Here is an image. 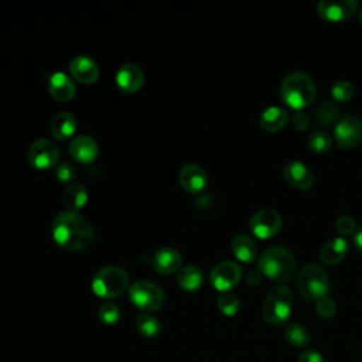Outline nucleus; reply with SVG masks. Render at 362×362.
<instances>
[{
    "label": "nucleus",
    "instance_id": "f257e3e1",
    "mask_svg": "<svg viewBox=\"0 0 362 362\" xmlns=\"http://www.w3.org/2000/svg\"><path fill=\"white\" fill-rule=\"evenodd\" d=\"M51 235L55 243L68 252H81L93 242L92 225L76 212H61L51 223Z\"/></svg>",
    "mask_w": 362,
    "mask_h": 362
},
{
    "label": "nucleus",
    "instance_id": "f03ea898",
    "mask_svg": "<svg viewBox=\"0 0 362 362\" xmlns=\"http://www.w3.org/2000/svg\"><path fill=\"white\" fill-rule=\"evenodd\" d=\"M259 269L267 279L284 283L293 277L296 272V260L288 249L283 246H272L262 252Z\"/></svg>",
    "mask_w": 362,
    "mask_h": 362
},
{
    "label": "nucleus",
    "instance_id": "7ed1b4c3",
    "mask_svg": "<svg viewBox=\"0 0 362 362\" xmlns=\"http://www.w3.org/2000/svg\"><path fill=\"white\" fill-rule=\"evenodd\" d=\"M315 85L304 72L288 74L280 86V98L291 109H304L315 99Z\"/></svg>",
    "mask_w": 362,
    "mask_h": 362
},
{
    "label": "nucleus",
    "instance_id": "20e7f679",
    "mask_svg": "<svg viewBox=\"0 0 362 362\" xmlns=\"http://www.w3.org/2000/svg\"><path fill=\"white\" fill-rule=\"evenodd\" d=\"M293 308V294L284 284H276L266 296L263 304V318L273 325H283L288 321Z\"/></svg>",
    "mask_w": 362,
    "mask_h": 362
},
{
    "label": "nucleus",
    "instance_id": "39448f33",
    "mask_svg": "<svg viewBox=\"0 0 362 362\" xmlns=\"http://www.w3.org/2000/svg\"><path fill=\"white\" fill-rule=\"evenodd\" d=\"M129 286V276L123 267L106 266L100 269L92 279L93 293L105 300L122 296Z\"/></svg>",
    "mask_w": 362,
    "mask_h": 362
},
{
    "label": "nucleus",
    "instance_id": "423d86ee",
    "mask_svg": "<svg viewBox=\"0 0 362 362\" xmlns=\"http://www.w3.org/2000/svg\"><path fill=\"white\" fill-rule=\"evenodd\" d=\"M297 290L305 300H318L329 291V279L325 270L318 264H307L301 269L297 279Z\"/></svg>",
    "mask_w": 362,
    "mask_h": 362
},
{
    "label": "nucleus",
    "instance_id": "0eeeda50",
    "mask_svg": "<svg viewBox=\"0 0 362 362\" xmlns=\"http://www.w3.org/2000/svg\"><path fill=\"white\" fill-rule=\"evenodd\" d=\"M130 301L143 311H156L164 303V291L148 280H137L129 288Z\"/></svg>",
    "mask_w": 362,
    "mask_h": 362
},
{
    "label": "nucleus",
    "instance_id": "6e6552de",
    "mask_svg": "<svg viewBox=\"0 0 362 362\" xmlns=\"http://www.w3.org/2000/svg\"><path fill=\"white\" fill-rule=\"evenodd\" d=\"M59 158L58 146L48 139L35 140L27 151V160L37 170H49L57 165Z\"/></svg>",
    "mask_w": 362,
    "mask_h": 362
},
{
    "label": "nucleus",
    "instance_id": "1a4fd4ad",
    "mask_svg": "<svg viewBox=\"0 0 362 362\" xmlns=\"http://www.w3.org/2000/svg\"><path fill=\"white\" fill-rule=\"evenodd\" d=\"M334 137L339 147L354 148L362 143V120L355 115H346L335 123Z\"/></svg>",
    "mask_w": 362,
    "mask_h": 362
},
{
    "label": "nucleus",
    "instance_id": "9d476101",
    "mask_svg": "<svg viewBox=\"0 0 362 362\" xmlns=\"http://www.w3.org/2000/svg\"><path fill=\"white\" fill-rule=\"evenodd\" d=\"M283 219L274 209H260L249 221L252 233L260 239H267L280 232Z\"/></svg>",
    "mask_w": 362,
    "mask_h": 362
},
{
    "label": "nucleus",
    "instance_id": "9b49d317",
    "mask_svg": "<svg viewBox=\"0 0 362 362\" xmlns=\"http://www.w3.org/2000/svg\"><path fill=\"white\" fill-rule=\"evenodd\" d=\"M240 279H242V270L238 266V263L232 260H225L216 264L209 276L211 284L218 291H223V293L233 288L240 281Z\"/></svg>",
    "mask_w": 362,
    "mask_h": 362
},
{
    "label": "nucleus",
    "instance_id": "f8f14e48",
    "mask_svg": "<svg viewBox=\"0 0 362 362\" xmlns=\"http://www.w3.org/2000/svg\"><path fill=\"white\" fill-rule=\"evenodd\" d=\"M358 10V1L355 0H341L329 1L321 0L317 4V11L320 17L328 23H341L348 20Z\"/></svg>",
    "mask_w": 362,
    "mask_h": 362
},
{
    "label": "nucleus",
    "instance_id": "ddd939ff",
    "mask_svg": "<svg viewBox=\"0 0 362 362\" xmlns=\"http://www.w3.org/2000/svg\"><path fill=\"white\" fill-rule=\"evenodd\" d=\"M178 181L187 192L198 194L205 189L208 177H206L205 170L201 165L189 163V164H185L181 167L180 174H178Z\"/></svg>",
    "mask_w": 362,
    "mask_h": 362
},
{
    "label": "nucleus",
    "instance_id": "4468645a",
    "mask_svg": "<svg viewBox=\"0 0 362 362\" xmlns=\"http://www.w3.org/2000/svg\"><path fill=\"white\" fill-rule=\"evenodd\" d=\"M69 154L71 157L82 164L93 163L99 154L98 143L86 134L76 136L69 144Z\"/></svg>",
    "mask_w": 362,
    "mask_h": 362
},
{
    "label": "nucleus",
    "instance_id": "2eb2a0df",
    "mask_svg": "<svg viewBox=\"0 0 362 362\" xmlns=\"http://www.w3.org/2000/svg\"><path fill=\"white\" fill-rule=\"evenodd\" d=\"M69 72L78 82L82 83H93L99 79L98 64L86 55L74 57L69 62Z\"/></svg>",
    "mask_w": 362,
    "mask_h": 362
},
{
    "label": "nucleus",
    "instance_id": "dca6fc26",
    "mask_svg": "<svg viewBox=\"0 0 362 362\" xmlns=\"http://www.w3.org/2000/svg\"><path fill=\"white\" fill-rule=\"evenodd\" d=\"M116 85L127 93H134L143 86L144 75L136 64H123L116 72Z\"/></svg>",
    "mask_w": 362,
    "mask_h": 362
},
{
    "label": "nucleus",
    "instance_id": "f3484780",
    "mask_svg": "<svg viewBox=\"0 0 362 362\" xmlns=\"http://www.w3.org/2000/svg\"><path fill=\"white\" fill-rule=\"evenodd\" d=\"M181 255L174 247H161L153 256V267L160 274H174L181 269Z\"/></svg>",
    "mask_w": 362,
    "mask_h": 362
},
{
    "label": "nucleus",
    "instance_id": "a211bd4d",
    "mask_svg": "<svg viewBox=\"0 0 362 362\" xmlns=\"http://www.w3.org/2000/svg\"><path fill=\"white\" fill-rule=\"evenodd\" d=\"M284 180L294 188L305 191L314 184V177L311 171L300 161H290L283 170Z\"/></svg>",
    "mask_w": 362,
    "mask_h": 362
},
{
    "label": "nucleus",
    "instance_id": "6ab92c4d",
    "mask_svg": "<svg viewBox=\"0 0 362 362\" xmlns=\"http://www.w3.org/2000/svg\"><path fill=\"white\" fill-rule=\"evenodd\" d=\"M48 90L58 102H66L75 95V83L65 72H54L48 81Z\"/></svg>",
    "mask_w": 362,
    "mask_h": 362
},
{
    "label": "nucleus",
    "instance_id": "aec40b11",
    "mask_svg": "<svg viewBox=\"0 0 362 362\" xmlns=\"http://www.w3.org/2000/svg\"><path fill=\"white\" fill-rule=\"evenodd\" d=\"M49 130L57 140H65L75 133L76 119L69 112H58L51 119Z\"/></svg>",
    "mask_w": 362,
    "mask_h": 362
},
{
    "label": "nucleus",
    "instance_id": "412c9836",
    "mask_svg": "<svg viewBox=\"0 0 362 362\" xmlns=\"http://www.w3.org/2000/svg\"><path fill=\"white\" fill-rule=\"evenodd\" d=\"M288 122V113L286 109L279 106L267 107L262 112L259 117V124L266 132H279Z\"/></svg>",
    "mask_w": 362,
    "mask_h": 362
},
{
    "label": "nucleus",
    "instance_id": "4be33fe9",
    "mask_svg": "<svg viewBox=\"0 0 362 362\" xmlns=\"http://www.w3.org/2000/svg\"><path fill=\"white\" fill-rule=\"evenodd\" d=\"M235 257L243 263H252L257 257V246L247 235H236L230 242Z\"/></svg>",
    "mask_w": 362,
    "mask_h": 362
},
{
    "label": "nucleus",
    "instance_id": "5701e85b",
    "mask_svg": "<svg viewBox=\"0 0 362 362\" xmlns=\"http://www.w3.org/2000/svg\"><path fill=\"white\" fill-rule=\"evenodd\" d=\"M62 202L69 212H78L88 202V191L79 182L69 184L62 192Z\"/></svg>",
    "mask_w": 362,
    "mask_h": 362
},
{
    "label": "nucleus",
    "instance_id": "b1692460",
    "mask_svg": "<svg viewBox=\"0 0 362 362\" xmlns=\"http://www.w3.org/2000/svg\"><path fill=\"white\" fill-rule=\"evenodd\" d=\"M346 253H348V242L344 238H334L322 246L320 252V257L325 264L334 266L339 263L346 256Z\"/></svg>",
    "mask_w": 362,
    "mask_h": 362
},
{
    "label": "nucleus",
    "instance_id": "393cba45",
    "mask_svg": "<svg viewBox=\"0 0 362 362\" xmlns=\"http://www.w3.org/2000/svg\"><path fill=\"white\" fill-rule=\"evenodd\" d=\"M177 283L185 291H195L204 283V276L199 267L188 264L178 270L177 273Z\"/></svg>",
    "mask_w": 362,
    "mask_h": 362
},
{
    "label": "nucleus",
    "instance_id": "a878e982",
    "mask_svg": "<svg viewBox=\"0 0 362 362\" xmlns=\"http://www.w3.org/2000/svg\"><path fill=\"white\" fill-rule=\"evenodd\" d=\"M284 337H286L287 342L296 348H304L310 344L308 329L298 322H293V324L287 325L284 329Z\"/></svg>",
    "mask_w": 362,
    "mask_h": 362
},
{
    "label": "nucleus",
    "instance_id": "bb28decb",
    "mask_svg": "<svg viewBox=\"0 0 362 362\" xmlns=\"http://www.w3.org/2000/svg\"><path fill=\"white\" fill-rule=\"evenodd\" d=\"M136 328L143 337L153 338L161 331V324L153 314H140L136 318Z\"/></svg>",
    "mask_w": 362,
    "mask_h": 362
},
{
    "label": "nucleus",
    "instance_id": "cd10ccee",
    "mask_svg": "<svg viewBox=\"0 0 362 362\" xmlns=\"http://www.w3.org/2000/svg\"><path fill=\"white\" fill-rule=\"evenodd\" d=\"M308 148L315 154H324L332 147V140L325 132H314L307 139Z\"/></svg>",
    "mask_w": 362,
    "mask_h": 362
},
{
    "label": "nucleus",
    "instance_id": "c85d7f7f",
    "mask_svg": "<svg viewBox=\"0 0 362 362\" xmlns=\"http://www.w3.org/2000/svg\"><path fill=\"white\" fill-rule=\"evenodd\" d=\"M338 113H339L338 107L332 102L325 100L318 106L317 113H315V119L321 126H329L331 123H334L337 120Z\"/></svg>",
    "mask_w": 362,
    "mask_h": 362
},
{
    "label": "nucleus",
    "instance_id": "c756f323",
    "mask_svg": "<svg viewBox=\"0 0 362 362\" xmlns=\"http://www.w3.org/2000/svg\"><path fill=\"white\" fill-rule=\"evenodd\" d=\"M218 308L226 317H233L239 310V300L235 294L222 293L218 297Z\"/></svg>",
    "mask_w": 362,
    "mask_h": 362
},
{
    "label": "nucleus",
    "instance_id": "7c9ffc66",
    "mask_svg": "<svg viewBox=\"0 0 362 362\" xmlns=\"http://www.w3.org/2000/svg\"><path fill=\"white\" fill-rule=\"evenodd\" d=\"M98 317L99 320L106 324V325H112V324H116L117 320L120 318V310L119 307L112 303V301H105L100 307H99V311H98Z\"/></svg>",
    "mask_w": 362,
    "mask_h": 362
},
{
    "label": "nucleus",
    "instance_id": "2f4dec72",
    "mask_svg": "<svg viewBox=\"0 0 362 362\" xmlns=\"http://www.w3.org/2000/svg\"><path fill=\"white\" fill-rule=\"evenodd\" d=\"M331 95L337 102H346L354 95V86L348 81H338L332 85Z\"/></svg>",
    "mask_w": 362,
    "mask_h": 362
},
{
    "label": "nucleus",
    "instance_id": "473e14b6",
    "mask_svg": "<svg viewBox=\"0 0 362 362\" xmlns=\"http://www.w3.org/2000/svg\"><path fill=\"white\" fill-rule=\"evenodd\" d=\"M335 311H337V307H335V303L329 298V297H321L317 300L315 303V313L322 320H329L335 315Z\"/></svg>",
    "mask_w": 362,
    "mask_h": 362
},
{
    "label": "nucleus",
    "instance_id": "72a5a7b5",
    "mask_svg": "<svg viewBox=\"0 0 362 362\" xmlns=\"http://www.w3.org/2000/svg\"><path fill=\"white\" fill-rule=\"evenodd\" d=\"M55 177L59 182H71L72 184V180L76 177L75 167L71 163H66V161L59 163L55 167Z\"/></svg>",
    "mask_w": 362,
    "mask_h": 362
},
{
    "label": "nucleus",
    "instance_id": "f704fd0d",
    "mask_svg": "<svg viewBox=\"0 0 362 362\" xmlns=\"http://www.w3.org/2000/svg\"><path fill=\"white\" fill-rule=\"evenodd\" d=\"M335 229L341 235H352L356 230V222L349 215H342L335 221Z\"/></svg>",
    "mask_w": 362,
    "mask_h": 362
},
{
    "label": "nucleus",
    "instance_id": "c9c22d12",
    "mask_svg": "<svg viewBox=\"0 0 362 362\" xmlns=\"http://www.w3.org/2000/svg\"><path fill=\"white\" fill-rule=\"evenodd\" d=\"M291 123H293V127L296 130L303 132V130L308 129V126H310V116L307 113H304V112H297L291 117Z\"/></svg>",
    "mask_w": 362,
    "mask_h": 362
},
{
    "label": "nucleus",
    "instance_id": "e433bc0d",
    "mask_svg": "<svg viewBox=\"0 0 362 362\" xmlns=\"http://www.w3.org/2000/svg\"><path fill=\"white\" fill-rule=\"evenodd\" d=\"M297 362H324V358L321 356L320 352L313 351V349H307V351L300 354Z\"/></svg>",
    "mask_w": 362,
    "mask_h": 362
},
{
    "label": "nucleus",
    "instance_id": "4c0bfd02",
    "mask_svg": "<svg viewBox=\"0 0 362 362\" xmlns=\"http://www.w3.org/2000/svg\"><path fill=\"white\" fill-rule=\"evenodd\" d=\"M246 283L249 286H257L262 283V272L259 270H250L247 277H246Z\"/></svg>",
    "mask_w": 362,
    "mask_h": 362
},
{
    "label": "nucleus",
    "instance_id": "58836bf2",
    "mask_svg": "<svg viewBox=\"0 0 362 362\" xmlns=\"http://www.w3.org/2000/svg\"><path fill=\"white\" fill-rule=\"evenodd\" d=\"M354 245L358 250L362 252V228H359L355 233V238H354Z\"/></svg>",
    "mask_w": 362,
    "mask_h": 362
},
{
    "label": "nucleus",
    "instance_id": "ea45409f",
    "mask_svg": "<svg viewBox=\"0 0 362 362\" xmlns=\"http://www.w3.org/2000/svg\"><path fill=\"white\" fill-rule=\"evenodd\" d=\"M358 17H359V21H361V24H362V10L359 11V14H358Z\"/></svg>",
    "mask_w": 362,
    "mask_h": 362
}]
</instances>
